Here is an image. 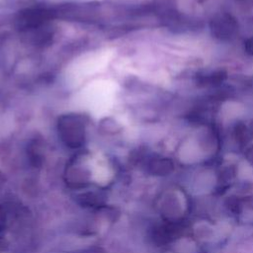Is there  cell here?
<instances>
[{"mask_svg":"<svg viewBox=\"0 0 253 253\" xmlns=\"http://www.w3.org/2000/svg\"><path fill=\"white\" fill-rule=\"evenodd\" d=\"M60 131L65 137L81 138L84 133V122L74 115H68L61 117L58 122Z\"/></svg>","mask_w":253,"mask_h":253,"instance_id":"6da1fadb","label":"cell"}]
</instances>
